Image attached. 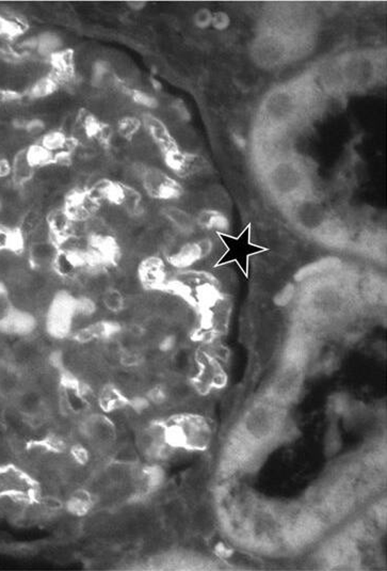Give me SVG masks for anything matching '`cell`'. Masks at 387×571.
Instances as JSON below:
<instances>
[{
  "label": "cell",
  "mask_w": 387,
  "mask_h": 571,
  "mask_svg": "<svg viewBox=\"0 0 387 571\" xmlns=\"http://www.w3.org/2000/svg\"><path fill=\"white\" fill-rule=\"evenodd\" d=\"M229 15L224 12H217L213 14V19H211V25L217 30H224L229 27Z\"/></svg>",
  "instance_id": "cell-18"
},
{
  "label": "cell",
  "mask_w": 387,
  "mask_h": 571,
  "mask_svg": "<svg viewBox=\"0 0 387 571\" xmlns=\"http://www.w3.org/2000/svg\"><path fill=\"white\" fill-rule=\"evenodd\" d=\"M113 461L126 466H135L138 461V454L131 444L125 443L113 453Z\"/></svg>",
  "instance_id": "cell-16"
},
{
  "label": "cell",
  "mask_w": 387,
  "mask_h": 571,
  "mask_svg": "<svg viewBox=\"0 0 387 571\" xmlns=\"http://www.w3.org/2000/svg\"><path fill=\"white\" fill-rule=\"evenodd\" d=\"M165 163L181 177H197L204 171L206 165L202 157L181 150L163 155Z\"/></svg>",
  "instance_id": "cell-4"
},
{
  "label": "cell",
  "mask_w": 387,
  "mask_h": 571,
  "mask_svg": "<svg viewBox=\"0 0 387 571\" xmlns=\"http://www.w3.org/2000/svg\"><path fill=\"white\" fill-rule=\"evenodd\" d=\"M163 216L179 232L183 234H191L193 232L197 221L189 211L176 207H169L163 209Z\"/></svg>",
  "instance_id": "cell-10"
},
{
  "label": "cell",
  "mask_w": 387,
  "mask_h": 571,
  "mask_svg": "<svg viewBox=\"0 0 387 571\" xmlns=\"http://www.w3.org/2000/svg\"><path fill=\"white\" fill-rule=\"evenodd\" d=\"M39 485L27 471L14 465H0V500H14L24 504L33 503Z\"/></svg>",
  "instance_id": "cell-2"
},
{
  "label": "cell",
  "mask_w": 387,
  "mask_h": 571,
  "mask_svg": "<svg viewBox=\"0 0 387 571\" xmlns=\"http://www.w3.org/2000/svg\"><path fill=\"white\" fill-rule=\"evenodd\" d=\"M69 139V137H67L60 129H58V131H51L49 133L44 134L42 136L40 145L45 147L47 151L53 153V155H56V154L61 153V152H67Z\"/></svg>",
  "instance_id": "cell-11"
},
{
  "label": "cell",
  "mask_w": 387,
  "mask_h": 571,
  "mask_svg": "<svg viewBox=\"0 0 387 571\" xmlns=\"http://www.w3.org/2000/svg\"><path fill=\"white\" fill-rule=\"evenodd\" d=\"M27 156L30 163L33 165L35 169H39V168L45 167V166L55 163V155L47 151L45 147H42L40 143L39 145H31L27 150Z\"/></svg>",
  "instance_id": "cell-12"
},
{
  "label": "cell",
  "mask_w": 387,
  "mask_h": 571,
  "mask_svg": "<svg viewBox=\"0 0 387 571\" xmlns=\"http://www.w3.org/2000/svg\"><path fill=\"white\" fill-rule=\"evenodd\" d=\"M127 6L131 8V10L133 11H139V10L143 9L145 7V1H138V0H133V1H129L127 3Z\"/></svg>",
  "instance_id": "cell-19"
},
{
  "label": "cell",
  "mask_w": 387,
  "mask_h": 571,
  "mask_svg": "<svg viewBox=\"0 0 387 571\" xmlns=\"http://www.w3.org/2000/svg\"><path fill=\"white\" fill-rule=\"evenodd\" d=\"M46 221L49 223L51 239L56 245L65 237L71 236L73 220L67 215L65 209H53L49 211Z\"/></svg>",
  "instance_id": "cell-7"
},
{
  "label": "cell",
  "mask_w": 387,
  "mask_h": 571,
  "mask_svg": "<svg viewBox=\"0 0 387 571\" xmlns=\"http://www.w3.org/2000/svg\"><path fill=\"white\" fill-rule=\"evenodd\" d=\"M195 221L203 229L215 231V234L217 233H227L229 227L227 216L222 211H215V209H203V211L197 213Z\"/></svg>",
  "instance_id": "cell-9"
},
{
  "label": "cell",
  "mask_w": 387,
  "mask_h": 571,
  "mask_svg": "<svg viewBox=\"0 0 387 571\" xmlns=\"http://www.w3.org/2000/svg\"><path fill=\"white\" fill-rule=\"evenodd\" d=\"M217 235L220 239L221 245L225 249L213 269L235 264L240 269L243 275L247 278L250 273L251 259L255 255L269 251L267 247L253 243L251 225H247L242 232L239 233L237 236L229 233H217Z\"/></svg>",
  "instance_id": "cell-1"
},
{
  "label": "cell",
  "mask_w": 387,
  "mask_h": 571,
  "mask_svg": "<svg viewBox=\"0 0 387 571\" xmlns=\"http://www.w3.org/2000/svg\"><path fill=\"white\" fill-rule=\"evenodd\" d=\"M58 88L59 86L51 75L45 76L33 83L29 95L33 99H46L51 97L57 91Z\"/></svg>",
  "instance_id": "cell-13"
},
{
  "label": "cell",
  "mask_w": 387,
  "mask_h": 571,
  "mask_svg": "<svg viewBox=\"0 0 387 571\" xmlns=\"http://www.w3.org/2000/svg\"><path fill=\"white\" fill-rule=\"evenodd\" d=\"M211 19H213V13L207 9L199 10L193 17L195 26L201 29L209 27L211 25Z\"/></svg>",
  "instance_id": "cell-17"
},
{
  "label": "cell",
  "mask_w": 387,
  "mask_h": 571,
  "mask_svg": "<svg viewBox=\"0 0 387 571\" xmlns=\"http://www.w3.org/2000/svg\"><path fill=\"white\" fill-rule=\"evenodd\" d=\"M58 251L59 249L53 241L31 243L30 259L39 269H44V271H46V268L53 269V262L57 257Z\"/></svg>",
  "instance_id": "cell-8"
},
{
  "label": "cell",
  "mask_w": 387,
  "mask_h": 571,
  "mask_svg": "<svg viewBox=\"0 0 387 571\" xmlns=\"http://www.w3.org/2000/svg\"><path fill=\"white\" fill-rule=\"evenodd\" d=\"M142 187L149 197L158 201L179 200L183 195L181 185L157 167L147 166L143 173Z\"/></svg>",
  "instance_id": "cell-3"
},
{
  "label": "cell",
  "mask_w": 387,
  "mask_h": 571,
  "mask_svg": "<svg viewBox=\"0 0 387 571\" xmlns=\"http://www.w3.org/2000/svg\"><path fill=\"white\" fill-rule=\"evenodd\" d=\"M141 122L151 141L160 150L163 155H167V154L179 150L174 136L170 133L169 129L163 120L151 113H143Z\"/></svg>",
  "instance_id": "cell-5"
},
{
  "label": "cell",
  "mask_w": 387,
  "mask_h": 571,
  "mask_svg": "<svg viewBox=\"0 0 387 571\" xmlns=\"http://www.w3.org/2000/svg\"><path fill=\"white\" fill-rule=\"evenodd\" d=\"M104 305L108 312L120 313L125 307L126 298L119 289L111 287L101 296Z\"/></svg>",
  "instance_id": "cell-14"
},
{
  "label": "cell",
  "mask_w": 387,
  "mask_h": 571,
  "mask_svg": "<svg viewBox=\"0 0 387 571\" xmlns=\"http://www.w3.org/2000/svg\"><path fill=\"white\" fill-rule=\"evenodd\" d=\"M117 133L127 141L142 127V122L137 115H126L120 119L117 123Z\"/></svg>",
  "instance_id": "cell-15"
},
{
  "label": "cell",
  "mask_w": 387,
  "mask_h": 571,
  "mask_svg": "<svg viewBox=\"0 0 387 571\" xmlns=\"http://www.w3.org/2000/svg\"><path fill=\"white\" fill-rule=\"evenodd\" d=\"M138 278L143 287L151 291L163 289L167 282V267L160 257H147L141 261Z\"/></svg>",
  "instance_id": "cell-6"
}]
</instances>
